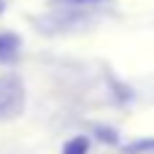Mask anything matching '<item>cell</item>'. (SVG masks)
I'll use <instances>...</instances> for the list:
<instances>
[{"label": "cell", "mask_w": 154, "mask_h": 154, "mask_svg": "<svg viewBox=\"0 0 154 154\" xmlns=\"http://www.w3.org/2000/svg\"><path fill=\"white\" fill-rule=\"evenodd\" d=\"M57 5H97L103 0H54Z\"/></svg>", "instance_id": "obj_4"}, {"label": "cell", "mask_w": 154, "mask_h": 154, "mask_svg": "<svg viewBox=\"0 0 154 154\" xmlns=\"http://www.w3.org/2000/svg\"><path fill=\"white\" fill-rule=\"evenodd\" d=\"M24 84L19 76H0V122H11L24 111Z\"/></svg>", "instance_id": "obj_1"}, {"label": "cell", "mask_w": 154, "mask_h": 154, "mask_svg": "<svg viewBox=\"0 0 154 154\" xmlns=\"http://www.w3.org/2000/svg\"><path fill=\"white\" fill-rule=\"evenodd\" d=\"M3 11H5V0H0V14H3Z\"/></svg>", "instance_id": "obj_5"}, {"label": "cell", "mask_w": 154, "mask_h": 154, "mask_svg": "<svg viewBox=\"0 0 154 154\" xmlns=\"http://www.w3.org/2000/svg\"><path fill=\"white\" fill-rule=\"evenodd\" d=\"M19 49H22L19 35H14V32H0V62H14L16 54H19Z\"/></svg>", "instance_id": "obj_2"}, {"label": "cell", "mask_w": 154, "mask_h": 154, "mask_svg": "<svg viewBox=\"0 0 154 154\" xmlns=\"http://www.w3.org/2000/svg\"><path fill=\"white\" fill-rule=\"evenodd\" d=\"M87 149H89V141L84 135H79V138H70L62 146V154H87Z\"/></svg>", "instance_id": "obj_3"}]
</instances>
